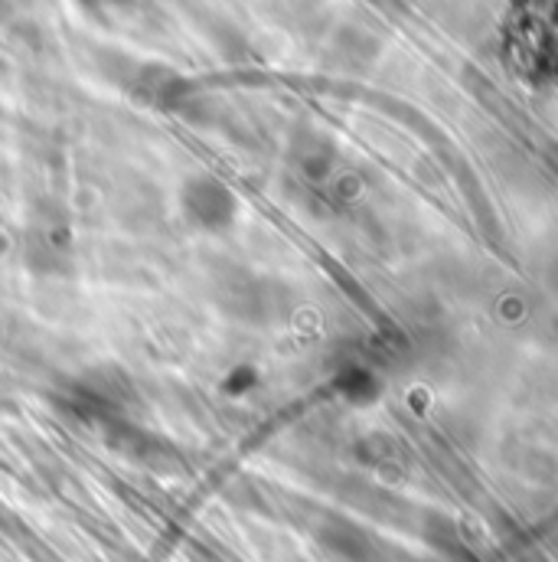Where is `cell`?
<instances>
[{
  "mask_svg": "<svg viewBox=\"0 0 558 562\" xmlns=\"http://www.w3.org/2000/svg\"><path fill=\"white\" fill-rule=\"evenodd\" d=\"M180 206L196 229L209 233H219L236 220V196L216 177H193L180 190Z\"/></svg>",
  "mask_w": 558,
  "mask_h": 562,
  "instance_id": "1",
  "label": "cell"
}]
</instances>
